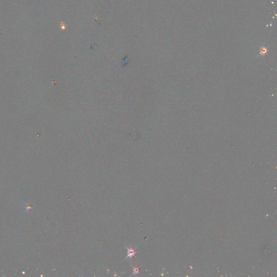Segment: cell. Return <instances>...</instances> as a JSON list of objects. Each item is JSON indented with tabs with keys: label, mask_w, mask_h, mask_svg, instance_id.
<instances>
[{
	"label": "cell",
	"mask_w": 277,
	"mask_h": 277,
	"mask_svg": "<svg viewBox=\"0 0 277 277\" xmlns=\"http://www.w3.org/2000/svg\"><path fill=\"white\" fill-rule=\"evenodd\" d=\"M132 268H133V273L132 274L131 276L132 275H137V274L139 273V268H134L133 266H132Z\"/></svg>",
	"instance_id": "obj_2"
},
{
	"label": "cell",
	"mask_w": 277,
	"mask_h": 277,
	"mask_svg": "<svg viewBox=\"0 0 277 277\" xmlns=\"http://www.w3.org/2000/svg\"><path fill=\"white\" fill-rule=\"evenodd\" d=\"M138 246H137L135 247V248H133V247H128L127 246H125V248L127 249V256L126 257L124 258V259L122 261H124L126 260L127 259H128V258H132L133 257H135V255L137 253V252H136V250L137 249Z\"/></svg>",
	"instance_id": "obj_1"
}]
</instances>
